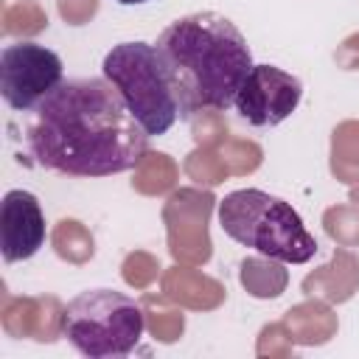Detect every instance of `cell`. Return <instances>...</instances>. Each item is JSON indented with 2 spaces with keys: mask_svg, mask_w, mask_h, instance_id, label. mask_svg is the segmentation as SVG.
Instances as JSON below:
<instances>
[{
  "mask_svg": "<svg viewBox=\"0 0 359 359\" xmlns=\"http://www.w3.org/2000/svg\"><path fill=\"white\" fill-rule=\"evenodd\" d=\"M25 146L36 165L67 177L132 171L149 135L121 93L101 79H65L25 118Z\"/></svg>",
  "mask_w": 359,
  "mask_h": 359,
  "instance_id": "1",
  "label": "cell"
},
{
  "mask_svg": "<svg viewBox=\"0 0 359 359\" xmlns=\"http://www.w3.org/2000/svg\"><path fill=\"white\" fill-rule=\"evenodd\" d=\"M45 244V213L25 188H11L0 202V250L6 264L34 258Z\"/></svg>",
  "mask_w": 359,
  "mask_h": 359,
  "instance_id": "8",
  "label": "cell"
},
{
  "mask_svg": "<svg viewBox=\"0 0 359 359\" xmlns=\"http://www.w3.org/2000/svg\"><path fill=\"white\" fill-rule=\"evenodd\" d=\"M65 81L62 56L39 42L22 39L0 50V93L14 112H31Z\"/></svg>",
  "mask_w": 359,
  "mask_h": 359,
  "instance_id": "6",
  "label": "cell"
},
{
  "mask_svg": "<svg viewBox=\"0 0 359 359\" xmlns=\"http://www.w3.org/2000/svg\"><path fill=\"white\" fill-rule=\"evenodd\" d=\"M303 101V81L278 65H252L241 81L233 107L250 126L266 129L283 123Z\"/></svg>",
  "mask_w": 359,
  "mask_h": 359,
  "instance_id": "7",
  "label": "cell"
},
{
  "mask_svg": "<svg viewBox=\"0 0 359 359\" xmlns=\"http://www.w3.org/2000/svg\"><path fill=\"white\" fill-rule=\"evenodd\" d=\"M115 3H121V6H143L149 0H115Z\"/></svg>",
  "mask_w": 359,
  "mask_h": 359,
  "instance_id": "9",
  "label": "cell"
},
{
  "mask_svg": "<svg viewBox=\"0 0 359 359\" xmlns=\"http://www.w3.org/2000/svg\"><path fill=\"white\" fill-rule=\"evenodd\" d=\"M101 76L121 93L149 137L165 135L182 118L174 81L157 45L140 39L112 45L101 62Z\"/></svg>",
  "mask_w": 359,
  "mask_h": 359,
  "instance_id": "4",
  "label": "cell"
},
{
  "mask_svg": "<svg viewBox=\"0 0 359 359\" xmlns=\"http://www.w3.org/2000/svg\"><path fill=\"white\" fill-rule=\"evenodd\" d=\"M146 331L140 303L118 289L79 292L59 317V334L90 359L129 356Z\"/></svg>",
  "mask_w": 359,
  "mask_h": 359,
  "instance_id": "5",
  "label": "cell"
},
{
  "mask_svg": "<svg viewBox=\"0 0 359 359\" xmlns=\"http://www.w3.org/2000/svg\"><path fill=\"white\" fill-rule=\"evenodd\" d=\"M219 224L236 244L283 264H306L317 255V238L306 230L300 213L261 188L230 191L219 202Z\"/></svg>",
  "mask_w": 359,
  "mask_h": 359,
  "instance_id": "3",
  "label": "cell"
},
{
  "mask_svg": "<svg viewBox=\"0 0 359 359\" xmlns=\"http://www.w3.org/2000/svg\"><path fill=\"white\" fill-rule=\"evenodd\" d=\"M157 50L174 81L182 118L202 109H227L252 67L238 25L219 11L177 17L157 36Z\"/></svg>",
  "mask_w": 359,
  "mask_h": 359,
  "instance_id": "2",
  "label": "cell"
}]
</instances>
